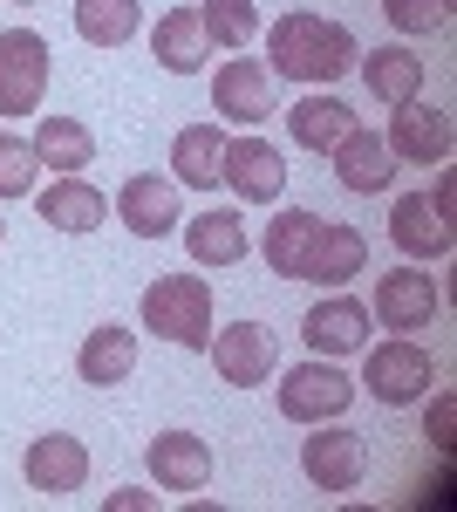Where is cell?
I'll return each instance as SVG.
<instances>
[{
    "mask_svg": "<svg viewBox=\"0 0 457 512\" xmlns=\"http://www.w3.org/2000/svg\"><path fill=\"white\" fill-rule=\"evenodd\" d=\"M355 35L342 21H321V14H280L267 28V76H287V82H342L355 69Z\"/></svg>",
    "mask_w": 457,
    "mask_h": 512,
    "instance_id": "6da1fadb",
    "label": "cell"
},
{
    "mask_svg": "<svg viewBox=\"0 0 457 512\" xmlns=\"http://www.w3.org/2000/svg\"><path fill=\"white\" fill-rule=\"evenodd\" d=\"M144 328L178 349H212V280L205 274H157L144 287Z\"/></svg>",
    "mask_w": 457,
    "mask_h": 512,
    "instance_id": "7a4b0ae2",
    "label": "cell"
},
{
    "mask_svg": "<svg viewBox=\"0 0 457 512\" xmlns=\"http://www.w3.org/2000/svg\"><path fill=\"white\" fill-rule=\"evenodd\" d=\"M430 383H437V362H430V349H417L410 335L369 342V349H362V390L376 396V403H389V410L430 396Z\"/></svg>",
    "mask_w": 457,
    "mask_h": 512,
    "instance_id": "3957f363",
    "label": "cell"
},
{
    "mask_svg": "<svg viewBox=\"0 0 457 512\" xmlns=\"http://www.w3.org/2000/svg\"><path fill=\"white\" fill-rule=\"evenodd\" d=\"M348 403H355V376L335 369L328 355H314V362L280 376V417H294V424H335Z\"/></svg>",
    "mask_w": 457,
    "mask_h": 512,
    "instance_id": "277c9868",
    "label": "cell"
},
{
    "mask_svg": "<svg viewBox=\"0 0 457 512\" xmlns=\"http://www.w3.org/2000/svg\"><path fill=\"white\" fill-rule=\"evenodd\" d=\"M48 41L35 28H7L0 35V117H35L48 96Z\"/></svg>",
    "mask_w": 457,
    "mask_h": 512,
    "instance_id": "5b68a950",
    "label": "cell"
},
{
    "mask_svg": "<svg viewBox=\"0 0 457 512\" xmlns=\"http://www.w3.org/2000/svg\"><path fill=\"white\" fill-rule=\"evenodd\" d=\"M301 472L307 485H321V492H355L362 472H369V444L362 431H348V424H314V437H301Z\"/></svg>",
    "mask_w": 457,
    "mask_h": 512,
    "instance_id": "8992f818",
    "label": "cell"
},
{
    "mask_svg": "<svg viewBox=\"0 0 457 512\" xmlns=\"http://www.w3.org/2000/svg\"><path fill=\"white\" fill-rule=\"evenodd\" d=\"M219 185L246 205H267L287 192V158L273 151L267 137H226V158H219Z\"/></svg>",
    "mask_w": 457,
    "mask_h": 512,
    "instance_id": "52a82bcc",
    "label": "cell"
},
{
    "mask_svg": "<svg viewBox=\"0 0 457 512\" xmlns=\"http://www.w3.org/2000/svg\"><path fill=\"white\" fill-rule=\"evenodd\" d=\"M212 369L226 376L232 390H260L273 376V362H280V342H273V328H260V321H232V328H219L212 335Z\"/></svg>",
    "mask_w": 457,
    "mask_h": 512,
    "instance_id": "ba28073f",
    "label": "cell"
},
{
    "mask_svg": "<svg viewBox=\"0 0 457 512\" xmlns=\"http://www.w3.org/2000/svg\"><path fill=\"white\" fill-rule=\"evenodd\" d=\"M21 478L35 485L41 499H69L89 485V451H82V437L69 431H48L28 444V458H21Z\"/></svg>",
    "mask_w": 457,
    "mask_h": 512,
    "instance_id": "9c48e42d",
    "label": "cell"
},
{
    "mask_svg": "<svg viewBox=\"0 0 457 512\" xmlns=\"http://www.w3.org/2000/svg\"><path fill=\"white\" fill-rule=\"evenodd\" d=\"M382 144H389V158H403V164H444L451 158V117L430 110L423 96H410V103H396Z\"/></svg>",
    "mask_w": 457,
    "mask_h": 512,
    "instance_id": "30bf717a",
    "label": "cell"
},
{
    "mask_svg": "<svg viewBox=\"0 0 457 512\" xmlns=\"http://www.w3.org/2000/svg\"><path fill=\"white\" fill-rule=\"evenodd\" d=\"M212 110L232 123H267L280 103H273V76L267 62H253V55H232L226 69L212 76Z\"/></svg>",
    "mask_w": 457,
    "mask_h": 512,
    "instance_id": "8fae6325",
    "label": "cell"
},
{
    "mask_svg": "<svg viewBox=\"0 0 457 512\" xmlns=\"http://www.w3.org/2000/svg\"><path fill=\"white\" fill-rule=\"evenodd\" d=\"M116 219L130 226L137 239H164L178 233V178H157V171H137L123 192H116Z\"/></svg>",
    "mask_w": 457,
    "mask_h": 512,
    "instance_id": "7c38bea8",
    "label": "cell"
},
{
    "mask_svg": "<svg viewBox=\"0 0 457 512\" xmlns=\"http://www.w3.org/2000/svg\"><path fill=\"white\" fill-rule=\"evenodd\" d=\"M369 308L355 301V294H335V301H314L301 321V335H307V349L314 355H362L369 349Z\"/></svg>",
    "mask_w": 457,
    "mask_h": 512,
    "instance_id": "4fadbf2b",
    "label": "cell"
},
{
    "mask_svg": "<svg viewBox=\"0 0 457 512\" xmlns=\"http://www.w3.org/2000/svg\"><path fill=\"white\" fill-rule=\"evenodd\" d=\"M389 239H396V253H410V260H444V253H451V212H444L430 192L396 198Z\"/></svg>",
    "mask_w": 457,
    "mask_h": 512,
    "instance_id": "5bb4252c",
    "label": "cell"
},
{
    "mask_svg": "<svg viewBox=\"0 0 457 512\" xmlns=\"http://www.w3.org/2000/svg\"><path fill=\"white\" fill-rule=\"evenodd\" d=\"M151 478H157V492H205L212 485V444L191 431H157L151 437Z\"/></svg>",
    "mask_w": 457,
    "mask_h": 512,
    "instance_id": "9a60e30c",
    "label": "cell"
},
{
    "mask_svg": "<svg viewBox=\"0 0 457 512\" xmlns=\"http://www.w3.org/2000/svg\"><path fill=\"white\" fill-rule=\"evenodd\" d=\"M444 308V294H437V280L417 274V267H396V274L376 280V321L382 328H430Z\"/></svg>",
    "mask_w": 457,
    "mask_h": 512,
    "instance_id": "2e32d148",
    "label": "cell"
},
{
    "mask_svg": "<svg viewBox=\"0 0 457 512\" xmlns=\"http://www.w3.org/2000/svg\"><path fill=\"white\" fill-rule=\"evenodd\" d=\"M76 376L89 390H116V383H130L137 376V335L123 328V321H103V328H89L76 349Z\"/></svg>",
    "mask_w": 457,
    "mask_h": 512,
    "instance_id": "e0dca14e",
    "label": "cell"
},
{
    "mask_svg": "<svg viewBox=\"0 0 457 512\" xmlns=\"http://www.w3.org/2000/svg\"><path fill=\"white\" fill-rule=\"evenodd\" d=\"M369 267V239L355 233V226H342V219H321V239H314V253H307L301 280H314V287H342V280H355Z\"/></svg>",
    "mask_w": 457,
    "mask_h": 512,
    "instance_id": "ac0fdd59",
    "label": "cell"
},
{
    "mask_svg": "<svg viewBox=\"0 0 457 512\" xmlns=\"http://www.w3.org/2000/svg\"><path fill=\"white\" fill-rule=\"evenodd\" d=\"M328 158H335V178H342L348 192H389V185H396V158H389V144H382L376 130H362V123L348 130Z\"/></svg>",
    "mask_w": 457,
    "mask_h": 512,
    "instance_id": "d6986e66",
    "label": "cell"
},
{
    "mask_svg": "<svg viewBox=\"0 0 457 512\" xmlns=\"http://www.w3.org/2000/svg\"><path fill=\"white\" fill-rule=\"evenodd\" d=\"M246 219L232 212V205H212V212H198L185 226V253L198 260V267H239L246 260Z\"/></svg>",
    "mask_w": 457,
    "mask_h": 512,
    "instance_id": "ffe728a7",
    "label": "cell"
},
{
    "mask_svg": "<svg viewBox=\"0 0 457 512\" xmlns=\"http://www.w3.org/2000/svg\"><path fill=\"white\" fill-rule=\"evenodd\" d=\"M314 239H321V212H301V205H287L280 219H267V239H260V253H267V267L280 280H301L307 253H314Z\"/></svg>",
    "mask_w": 457,
    "mask_h": 512,
    "instance_id": "44dd1931",
    "label": "cell"
},
{
    "mask_svg": "<svg viewBox=\"0 0 457 512\" xmlns=\"http://www.w3.org/2000/svg\"><path fill=\"white\" fill-rule=\"evenodd\" d=\"M151 55L164 62V69H171V76H198V69H205L212 41H205V21H198V7H171V14L157 21Z\"/></svg>",
    "mask_w": 457,
    "mask_h": 512,
    "instance_id": "7402d4cb",
    "label": "cell"
},
{
    "mask_svg": "<svg viewBox=\"0 0 457 512\" xmlns=\"http://www.w3.org/2000/svg\"><path fill=\"white\" fill-rule=\"evenodd\" d=\"M355 69H362V82H369V96H376L382 110H396V103L423 96V55H410V48H376V55H355Z\"/></svg>",
    "mask_w": 457,
    "mask_h": 512,
    "instance_id": "603a6c76",
    "label": "cell"
},
{
    "mask_svg": "<svg viewBox=\"0 0 457 512\" xmlns=\"http://www.w3.org/2000/svg\"><path fill=\"white\" fill-rule=\"evenodd\" d=\"M287 130H294L301 151H321V158H328L348 130H355V110H348L342 96H321V89H314V96H301V103L287 110Z\"/></svg>",
    "mask_w": 457,
    "mask_h": 512,
    "instance_id": "cb8c5ba5",
    "label": "cell"
},
{
    "mask_svg": "<svg viewBox=\"0 0 457 512\" xmlns=\"http://www.w3.org/2000/svg\"><path fill=\"white\" fill-rule=\"evenodd\" d=\"M41 219H48L55 233H96V226L110 219V205H103L96 185H82V171H69V178H55V185L41 192Z\"/></svg>",
    "mask_w": 457,
    "mask_h": 512,
    "instance_id": "d4e9b609",
    "label": "cell"
},
{
    "mask_svg": "<svg viewBox=\"0 0 457 512\" xmlns=\"http://www.w3.org/2000/svg\"><path fill=\"white\" fill-rule=\"evenodd\" d=\"M219 158H226V130H219V123H185V130L171 137L178 185H191V192H212V185H219Z\"/></svg>",
    "mask_w": 457,
    "mask_h": 512,
    "instance_id": "484cf974",
    "label": "cell"
},
{
    "mask_svg": "<svg viewBox=\"0 0 457 512\" xmlns=\"http://www.w3.org/2000/svg\"><path fill=\"white\" fill-rule=\"evenodd\" d=\"M137 28H144V7L137 0H76V35L89 48H123Z\"/></svg>",
    "mask_w": 457,
    "mask_h": 512,
    "instance_id": "4316f807",
    "label": "cell"
},
{
    "mask_svg": "<svg viewBox=\"0 0 457 512\" xmlns=\"http://www.w3.org/2000/svg\"><path fill=\"white\" fill-rule=\"evenodd\" d=\"M28 144H35V158L55 164L62 178H69V171H82V164H96V137H89V123H76V117H48Z\"/></svg>",
    "mask_w": 457,
    "mask_h": 512,
    "instance_id": "83f0119b",
    "label": "cell"
},
{
    "mask_svg": "<svg viewBox=\"0 0 457 512\" xmlns=\"http://www.w3.org/2000/svg\"><path fill=\"white\" fill-rule=\"evenodd\" d=\"M198 21H205V41L212 48H246V41L260 35V7L253 0H205Z\"/></svg>",
    "mask_w": 457,
    "mask_h": 512,
    "instance_id": "f1b7e54d",
    "label": "cell"
},
{
    "mask_svg": "<svg viewBox=\"0 0 457 512\" xmlns=\"http://www.w3.org/2000/svg\"><path fill=\"white\" fill-rule=\"evenodd\" d=\"M41 178V158L28 137H0V198H28Z\"/></svg>",
    "mask_w": 457,
    "mask_h": 512,
    "instance_id": "f546056e",
    "label": "cell"
},
{
    "mask_svg": "<svg viewBox=\"0 0 457 512\" xmlns=\"http://www.w3.org/2000/svg\"><path fill=\"white\" fill-rule=\"evenodd\" d=\"M382 14H389L396 35H437V28H451V0H382Z\"/></svg>",
    "mask_w": 457,
    "mask_h": 512,
    "instance_id": "4dcf8cb0",
    "label": "cell"
},
{
    "mask_svg": "<svg viewBox=\"0 0 457 512\" xmlns=\"http://www.w3.org/2000/svg\"><path fill=\"white\" fill-rule=\"evenodd\" d=\"M423 437H430L437 451H451V437H457V396H437V403H430V424H423Z\"/></svg>",
    "mask_w": 457,
    "mask_h": 512,
    "instance_id": "1f68e13d",
    "label": "cell"
},
{
    "mask_svg": "<svg viewBox=\"0 0 457 512\" xmlns=\"http://www.w3.org/2000/svg\"><path fill=\"white\" fill-rule=\"evenodd\" d=\"M103 506H110V512H144V506H157V499H151V492H110Z\"/></svg>",
    "mask_w": 457,
    "mask_h": 512,
    "instance_id": "d6a6232c",
    "label": "cell"
},
{
    "mask_svg": "<svg viewBox=\"0 0 457 512\" xmlns=\"http://www.w3.org/2000/svg\"><path fill=\"white\" fill-rule=\"evenodd\" d=\"M14 7H35V0H14Z\"/></svg>",
    "mask_w": 457,
    "mask_h": 512,
    "instance_id": "836d02e7",
    "label": "cell"
},
{
    "mask_svg": "<svg viewBox=\"0 0 457 512\" xmlns=\"http://www.w3.org/2000/svg\"><path fill=\"white\" fill-rule=\"evenodd\" d=\"M0 239H7V226H0Z\"/></svg>",
    "mask_w": 457,
    "mask_h": 512,
    "instance_id": "e575fe53",
    "label": "cell"
}]
</instances>
